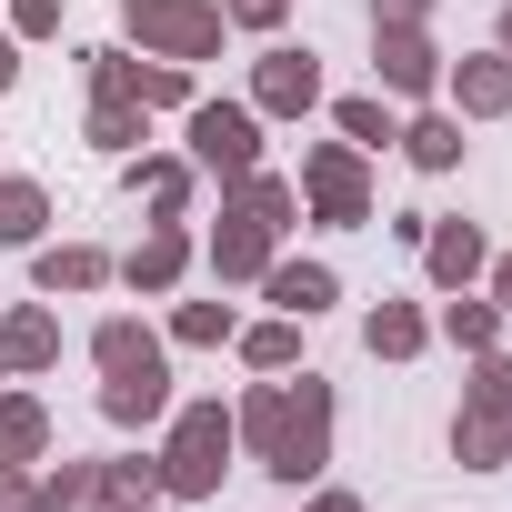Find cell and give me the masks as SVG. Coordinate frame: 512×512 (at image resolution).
I'll return each instance as SVG.
<instances>
[{
	"label": "cell",
	"mask_w": 512,
	"mask_h": 512,
	"mask_svg": "<svg viewBox=\"0 0 512 512\" xmlns=\"http://www.w3.org/2000/svg\"><path fill=\"white\" fill-rule=\"evenodd\" d=\"M231 432H241V452L262 462L272 482H322L332 472V382L322 372H262L241 402H231Z\"/></svg>",
	"instance_id": "1"
},
{
	"label": "cell",
	"mask_w": 512,
	"mask_h": 512,
	"mask_svg": "<svg viewBox=\"0 0 512 512\" xmlns=\"http://www.w3.org/2000/svg\"><path fill=\"white\" fill-rule=\"evenodd\" d=\"M231 452H241V432H231V402H221V392L171 402V432H161V502H211V492L231 482Z\"/></svg>",
	"instance_id": "2"
},
{
	"label": "cell",
	"mask_w": 512,
	"mask_h": 512,
	"mask_svg": "<svg viewBox=\"0 0 512 512\" xmlns=\"http://www.w3.org/2000/svg\"><path fill=\"white\" fill-rule=\"evenodd\" d=\"M221 0H121V41L141 51V61H181V71H201V61H221Z\"/></svg>",
	"instance_id": "3"
},
{
	"label": "cell",
	"mask_w": 512,
	"mask_h": 512,
	"mask_svg": "<svg viewBox=\"0 0 512 512\" xmlns=\"http://www.w3.org/2000/svg\"><path fill=\"white\" fill-rule=\"evenodd\" d=\"M292 191H302V221H322V231H372V151L312 141Z\"/></svg>",
	"instance_id": "4"
},
{
	"label": "cell",
	"mask_w": 512,
	"mask_h": 512,
	"mask_svg": "<svg viewBox=\"0 0 512 512\" xmlns=\"http://www.w3.org/2000/svg\"><path fill=\"white\" fill-rule=\"evenodd\" d=\"M181 151H191V171H211V181L262 171V111H251V101H191V111H181Z\"/></svg>",
	"instance_id": "5"
},
{
	"label": "cell",
	"mask_w": 512,
	"mask_h": 512,
	"mask_svg": "<svg viewBox=\"0 0 512 512\" xmlns=\"http://www.w3.org/2000/svg\"><path fill=\"white\" fill-rule=\"evenodd\" d=\"M372 91H392V101H432L442 91L432 21H372Z\"/></svg>",
	"instance_id": "6"
},
{
	"label": "cell",
	"mask_w": 512,
	"mask_h": 512,
	"mask_svg": "<svg viewBox=\"0 0 512 512\" xmlns=\"http://www.w3.org/2000/svg\"><path fill=\"white\" fill-rule=\"evenodd\" d=\"M251 111H262V121L322 111V51H312V41H272L262 61H251Z\"/></svg>",
	"instance_id": "7"
},
{
	"label": "cell",
	"mask_w": 512,
	"mask_h": 512,
	"mask_svg": "<svg viewBox=\"0 0 512 512\" xmlns=\"http://www.w3.org/2000/svg\"><path fill=\"white\" fill-rule=\"evenodd\" d=\"M272 251H282L272 221H251L241 201H221V221H211V241H201V262H211V282L231 292V282H262V272H272Z\"/></svg>",
	"instance_id": "8"
},
{
	"label": "cell",
	"mask_w": 512,
	"mask_h": 512,
	"mask_svg": "<svg viewBox=\"0 0 512 512\" xmlns=\"http://www.w3.org/2000/svg\"><path fill=\"white\" fill-rule=\"evenodd\" d=\"M121 181H131V201H141L151 221H191V191H201L191 151H131V161H121Z\"/></svg>",
	"instance_id": "9"
},
{
	"label": "cell",
	"mask_w": 512,
	"mask_h": 512,
	"mask_svg": "<svg viewBox=\"0 0 512 512\" xmlns=\"http://www.w3.org/2000/svg\"><path fill=\"white\" fill-rule=\"evenodd\" d=\"M422 272H432V292H472V282L492 272L482 221H442V211H432V231H422Z\"/></svg>",
	"instance_id": "10"
},
{
	"label": "cell",
	"mask_w": 512,
	"mask_h": 512,
	"mask_svg": "<svg viewBox=\"0 0 512 512\" xmlns=\"http://www.w3.org/2000/svg\"><path fill=\"white\" fill-rule=\"evenodd\" d=\"M181 272H191V231H181V221H151V231L121 251V282H131V292H151V302H171V292H181Z\"/></svg>",
	"instance_id": "11"
},
{
	"label": "cell",
	"mask_w": 512,
	"mask_h": 512,
	"mask_svg": "<svg viewBox=\"0 0 512 512\" xmlns=\"http://www.w3.org/2000/svg\"><path fill=\"white\" fill-rule=\"evenodd\" d=\"M251 292H262L272 312H292V322H322V312L342 302V272H332V262H282V251H272V272L251 282Z\"/></svg>",
	"instance_id": "12"
},
{
	"label": "cell",
	"mask_w": 512,
	"mask_h": 512,
	"mask_svg": "<svg viewBox=\"0 0 512 512\" xmlns=\"http://www.w3.org/2000/svg\"><path fill=\"white\" fill-rule=\"evenodd\" d=\"M442 91L462 121H502L512 111V61L502 51H472V61H442Z\"/></svg>",
	"instance_id": "13"
},
{
	"label": "cell",
	"mask_w": 512,
	"mask_h": 512,
	"mask_svg": "<svg viewBox=\"0 0 512 512\" xmlns=\"http://www.w3.org/2000/svg\"><path fill=\"white\" fill-rule=\"evenodd\" d=\"M111 272H121V262H111V251H101V241H41V251H31V282H41L51 302H61V292L81 302V292H101Z\"/></svg>",
	"instance_id": "14"
},
{
	"label": "cell",
	"mask_w": 512,
	"mask_h": 512,
	"mask_svg": "<svg viewBox=\"0 0 512 512\" xmlns=\"http://www.w3.org/2000/svg\"><path fill=\"white\" fill-rule=\"evenodd\" d=\"M61 362V322L41 312V302H11V312H0V372H51Z\"/></svg>",
	"instance_id": "15"
},
{
	"label": "cell",
	"mask_w": 512,
	"mask_h": 512,
	"mask_svg": "<svg viewBox=\"0 0 512 512\" xmlns=\"http://www.w3.org/2000/svg\"><path fill=\"white\" fill-rule=\"evenodd\" d=\"M362 352L372 362H422L432 352V312L422 302H372L362 312Z\"/></svg>",
	"instance_id": "16"
},
{
	"label": "cell",
	"mask_w": 512,
	"mask_h": 512,
	"mask_svg": "<svg viewBox=\"0 0 512 512\" xmlns=\"http://www.w3.org/2000/svg\"><path fill=\"white\" fill-rule=\"evenodd\" d=\"M101 422H121V432L171 422V372H101Z\"/></svg>",
	"instance_id": "17"
},
{
	"label": "cell",
	"mask_w": 512,
	"mask_h": 512,
	"mask_svg": "<svg viewBox=\"0 0 512 512\" xmlns=\"http://www.w3.org/2000/svg\"><path fill=\"white\" fill-rule=\"evenodd\" d=\"M91 362H101V372H171V342H161L151 322H131V312H111V322L91 332Z\"/></svg>",
	"instance_id": "18"
},
{
	"label": "cell",
	"mask_w": 512,
	"mask_h": 512,
	"mask_svg": "<svg viewBox=\"0 0 512 512\" xmlns=\"http://www.w3.org/2000/svg\"><path fill=\"white\" fill-rule=\"evenodd\" d=\"M31 512H111V482H101V462L31 472Z\"/></svg>",
	"instance_id": "19"
},
{
	"label": "cell",
	"mask_w": 512,
	"mask_h": 512,
	"mask_svg": "<svg viewBox=\"0 0 512 512\" xmlns=\"http://www.w3.org/2000/svg\"><path fill=\"white\" fill-rule=\"evenodd\" d=\"M41 231H51V191L0 171V251H41Z\"/></svg>",
	"instance_id": "20"
},
{
	"label": "cell",
	"mask_w": 512,
	"mask_h": 512,
	"mask_svg": "<svg viewBox=\"0 0 512 512\" xmlns=\"http://www.w3.org/2000/svg\"><path fill=\"white\" fill-rule=\"evenodd\" d=\"M0 462H51V402L0 392Z\"/></svg>",
	"instance_id": "21"
},
{
	"label": "cell",
	"mask_w": 512,
	"mask_h": 512,
	"mask_svg": "<svg viewBox=\"0 0 512 512\" xmlns=\"http://www.w3.org/2000/svg\"><path fill=\"white\" fill-rule=\"evenodd\" d=\"M402 161L412 171H462V111H412L402 121Z\"/></svg>",
	"instance_id": "22"
},
{
	"label": "cell",
	"mask_w": 512,
	"mask_h": 512,
	"mask_svg": "<svg viewBox=\"0 0 512 512\" xmlns=\"http://www.w3.org/2000/svg\"><path fill=\"white\" fill-rule=\"evenodd\" d=\"M432 332H442L452 352H492V342H502V312H492V292H442Z\"/></svg>",
	"instance_id": "23"
},
{
	"label": "cell",
	"mask_w": 512,
	"mask_h": 512,
	"mask_svg": "<svg viewBox=\"0 0 512 512\" xmlns=\"http://www.w3.org/2000/svg\"><path fill=\"white\" fill-rule=\"evenodd\" d=\"M452 462H462V472H512V422L452 412Z\"/></svg>",
	"instance_id": "24"
},
{
	"label": "cell",
	"mask_w": 512,
	"mask_h": 512,
	"mask_svg": "<svg viewBox=\"0 0 512 512\" xmlns=\"http://www.w3.org/2000/svg\"><path fill=\"white\" fill-rule=\"evenodd\" d=\"M221 201H241L251 221H272V231H292V221H302V191H292L282 171H241V181H221Z\"/></svg>",
	"instance_id": "25"
},
{
	"label": "cell",
	"mask_w": 512,
	"mask_h": 512,
	"mask_svg": "<svg viewBox=\"0 0 512 512\" xmlns=\"http://www.w3.org/2000/svg\"><path fill=\"white\" fill-rule=\"evenodd\" d=\"M231 352H241L251 372H292V362H302V322H292V312H272V322H241V332H231Z\"/></svg>",
	"instance_id": "26"
},
{
	"label": "cell",
	"mask_w": 512,
	"mask_h": 512,
	"mask_svg": "<svg viewBox=\"0 0 512 512\" xmlns=\"http://www.w3.org/2000/svg\"><path fill=\"white\" fill-rule=\"evenodd\" d=\"M332 131H342L352 151H382V141H402V111H392L382 91H352V101H332Z\"/></svg>",
	"instance_id": "27"
},
{
	"label": "cell",
	"mask_w": 512,
	"mask_h": 512,
	"mask_svg": "<svg viewBox=\"0 0 512 512\" xmlns=\"http://www.w3.org/2000/svg\"><path fill=\"white\" fill-rule=\"evenodd\" d=\"M141 121H151L141 101H91V111H81V141L111 151V161H131V151H141Z\"/></svg>",
	"instance_id": "28"
},
{
	"label": "cell",
	"mask_w": 512,
	"mask_h": 512,
	"mask_svg": "<svg viewBox=\"0 0 512 512\" xmlns=\"http://www.w3.org/2000/svg\"><path fill=\"white\" fill-rule=\"evenodd\" d=\"M462 412H492V422H512V352H502V342H492V352H472Z\"/></svg>",
	"instance_id": "29"
},
{
	"label": "cell",
	"mask_w": 512,
	"mask_h": 512,
	"mask_svg": "<svg viewBox=\"0 0 512 512\" xmlns=\"http://www.w3.org/2000/svg\"><path fill=\"white\" fill-rule=\"evenodd\" d=\"M131 101H141V111H191L201 91H191L181 61H131Z\"/></svg>",
	"instance_id": "30"
},
{
	"label": "cell",
	"mask_w": 512,
	"mask_h": 512,
	"mask_svg": "<svg viewBox=\"0 0 512 512\" xmlns=\"http://www.w3.org/2000/svg\"><path fill=\"white\" fill-rule=\"evenodd\" d=\"M231 332H241L231 302H181V312H171V342H181V352H221Z\"/></svg>",
	"instance_id": "31"
},
{
	"label": "cell",
	"mask_w": 512,
	"mask_h": 512,
	"mask_svg": "<svg viewBox=\"0 0 512 512\" xmlns=\"http://www.w3.org/2000/svg\"><path fill=\"white\" fill-rule=\"evenodd\" d=\"M101 482H111V512L121 502H161V452H111Z\"/></svg>",
	"instance_id": "32"
},
{
	"label": "cell",
	"mask_w": 512,
	"mask_h": 512,
	"mask_svg": "<svg viewBox=\"0 0 512 512\" xmlns=\"http://www.w3.org/2000/svg\"><path fill=\"white\" fill-rule=\"evenodd\" d=\"M71 0H11V41H51Z\"/></svg>",
	"instance_id": "33"
},
{
	"label": "cell",
	"mask_w": 512,
	"mask_h": 512,
	"mask_svg": "<svg viewBox=\"0 0 512 512\" xmlns=\"http://www.w3.org/2000/svg\"><path fill=\"white\" fill-rule=\"evenodd\" d=\"M221 21H231V31H282L292 0H221Z\"/></svg>",
	"instance_id": "34"
},
{
	"label": "cell",
	"mask_w": 512,
	"mask_h": 512,
	"mask_svg": "<svg viewBox=\"0 0 512 512\" xmlns=\"http://www.w3.org/2000/svg\"><path fill=\"white\" fill-rule=\"evenodd\" d=\"M0 512H31V462H0Z\"/></svg>",
	"instance_id": "35"
},
{
	"label": "cell",
	"mask_w": 512,
	"mask_h": 512,
	"mask_svg": "<svg viewBox=\"0 0 512 512\" xmlns=\"http://www.w3.org/2000/svg\"><path fill=\"white\" fill-rule=\"evenodd\" d=\"M482 282H492V312L512 322V251H492V272H482Z\"/></svg>",
	"instance_id": "36"
},
{
	"label": "cell",
	"mask_w": 512,
	"mask_h": 512,
	"mask_svg": "<svg viewBox=\"0 0 512 512\" xmlns=\"http://www.w3.org/2000/svg\"><path fill=\"white\" fill-rule=\"evenodd\" d=\"M372 21H432V0H372Z\"/></svg>",
	"instance_id": "37"
},
{
	"label": "cell",
	"mask_w": 512,
	"mask_h": 512,
	"mask_svg": "<svg viewBox=\"0 0 512 512\" xmlns=\"http://www.w3.org/2000/svg\"><path fill=\"white\" fill-rule=\"evenodd\" d=\"M302 512H362V492H342V482H332V492H312Z\"/></svg>",
	"instance_id": "38"
},
{
	"label": "cell",
	"mask_w": 512,
	"mask_h": 512,
	"mask_svg": "<svg viewBox=\"0 0 512 512\" xmlns=\"http://www.w3.org/2000/svg\"><path fill=\"white\" fill-rule=\"evenodd\" d=\"M11 81H21V41H11V31H0V91H11Z\"/></svg>",
	"instance_id": "39"
},
{
	"label": "cell",
	"mask_w": 512,
	"mask_h": 512,
	"mask_svg": "<svg viewBox=\"0 0 512 512\" xmlns=\"http://www.w3.org/2000/svg\"><path fill=\"white\" fill-rule=\"evenodd\" d=\"M492 41H502V61H512V0H502V21H492Z\"/></svg>",
	"instance_id": "40"
},
{
	"label": "cell",
	"mask_w": 512,
	"mask_h": 512,
	"mask_svg": "<svg viewBox=\"0 0 512 512\" xmlns=\"http://www.w3.org/2000/svg\"><path fill=\"white\" fill-rule=\"evenodd\" d=\"M121 512H161V502H121Z\"/></svg>",
	"instance_id": "41"
}]
</instances>
